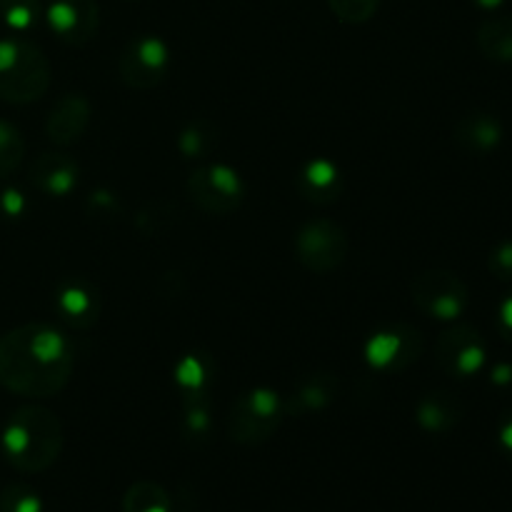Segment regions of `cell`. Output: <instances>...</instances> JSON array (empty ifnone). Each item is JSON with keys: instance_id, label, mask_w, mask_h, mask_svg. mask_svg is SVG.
<instances>
[{"instance_id": "obj_8", "label": "cell", "mask_w": 512, "mask_h": 512, "mask_svg": "<svg viewBox=\"0 0 512 512\" xmlns=\"http://www.w3.org/2000/svg\"><path fill=\"white\" fill-rule=\"evenodd\" d=\"M410 293L420 313L443 323H455L468 310V285L450 270H425L415 275Z\"/></svg>"}, {"instance_id": "obj_23", "label": "cell", "mask_w": 512, "mask_h": 512, "mask_svg": "<svg viewBox=\"0 0 512 512\" xmlns=\"http://www.w3.org/2000/svg\"><path fill=\"white\" fill-rule=\"evenodd\" d=\"M123 512H170V498L163 485L140 480L125 490Z\"/></svg>"}, {"instance_id": "obj_12", "label": "cell", "mask_w": 512, "mask_h": 512, "mask_svg": "<svg viewBox=\"0 0 512 512\" xmlns=\"http://www.w3.org/2000/svg\"><path fill=\"white\" fill-rule=\"evenodd\" d=\"M53 308L68 328L88 330L98 323L100 295L90 280L70 278L60 283L58 290H55Z\"/></svg>"}, {"instance_id": "obj_26", "label": "cell", "mask_w": 512, "mask_h": 512, "mask_svg": "<svg viewBox=\"0 0 512 512\" xmlns=\"http://www.w3.org/2000/svg\"><path fill=\"white\" fill-rule=\"evenodd\" d=\"M0 512H43V500L28 485L13 483L0 490Z\"/></svg>"}, {"instance_id": "obj_9", "label": "cell", "mask_w": 512, "mask_h": 512, "mask_svg": "<svg viewBox=\"0 0 512 512\" xmlns=\"http://www.w3.org/2000/svg\"><path fill=\"white\" fill-rule=\"evenodd\" d=\"M170 48L158 35H138L118 58V78L133 90H153L168 78Z\"/></svg>"}, {"instance_id": "obj_18", "label": "cell", "mask_w": 512, "mask_h": 512, "mask_svg": "<svg viewBox=\"0 0 512 512\" xmlns=\"http://www.w3.org/2000/svg\"><path fill=\"white\" fill-rule=\"evenodd\" d=\"M503 138L498 118L488 113H470L463 115L455 125V143L473 155H488L490 150L498 148Z\"/></svg>"}, {"instance_id": "obj_10", "label": "cell", "mask_w": 512, "mask_h": 512, "mask_svg": "<svg viewBox=\"0 0 512 512\" xmlns=\"http://www.w3.org/2000/svg\"><path fill=\"white\" fill-rule=\"evenodd\" d=\"M485 355V340L473 325H450L443 330L435 343V360H438L440 370L448 373L450 378H473L483 370Z\"/></svg>"}, {"instance_id": "obj_1", "label": "cell", "mask_w": 512, "mask_h": 512, "mask_svg": "<svg viewBox=\"0 0 512 512\" xmlns=\"http://www.w3.org/2000/svg\"><path fill=\"white\" fill-rule=\"evenodd\" d=\"M73 368V343L53 325L28 323L0 338V385L20 398H55Z\"/></svg>"}, {"instance_id": "obj_3", "label": "cell", "mask_w": 512, "mask_h": 512, "mask_svg": "<svg viewBox=\"0 0 512 512\" xmlns=\"http://www.w3.org/2000/svg\"><path fill=\"white\" fill-rule=\"evenodd\" d=\"M50 88V63L43 50L25 38L0 40V100L28 105Z\"/></svg>"}, {"instance_id": "obj_29", "label": "cell", "mask_w": 512, "mask_h": 512, "mask_svg": "<svg viewBox=\"0 0 512 512\" xmlns=\"http://www.w3.org/2000/svg\"><path fill=\"white\" fill-rule=\"evenodd\" d=\"M25 208H28V203H25V195L20 193V190L8 188L0 193V210H3V215H8V218H20V215L25 213Z\"/></svg>"}, {"instance_id": "obj_25", "label": "cell", "mask_w": 512, "mask_h": 512, "mask_svg": "<svg viewBox=\"0 0 512 512\" xmlns=\"http://www.w3.org/2000/svg\"><path fill=\"white\" fill-rule=\"evenodd\" d=\"M25 158L23 133L8 120H0V178L15 173Z\"/></svg>"}, {"instance_id": "obj_5", "label": "cell", "mask_w": 512, "mask_h": 512, "mask_svg": "<svg viewBox=\"0 0 512 512\" xmlns=\"http://www.w3.org/2000/svg\"><path fill=\"white\" fill-rule=\"evenodd\" d=\"M190 200L195 208L208 215H230L243 205L245 183L235 168L225 163L195 168L185 180Z\"/></svg>"}, {"instance_id": "obj_7", "label": "cell", "mask_w": 512, "mask_h": 512, "mask_svg": "<svg viewBox=\"0 0 512 512\" xmlns=\"http://www.w3.org/2000/svg\"><path fill=\"white\" fill-rule=\"evenodd\" d=\"M348 250L350 243L345 230L328 218L310 220L295 235V258L315 275H328L338 270L348 258Z\"/></svg>"}, {"instance_id": "obj_6", "label": "cell", "mask_w": 512, "mask_h": 512, "mask_svg": "<svg viewBox=\"0 0 512 512\" xmlns=\"http://www.w3.org/2000/svg\"><path fill=\"white\" fill-rule=\"evenodd\" d=\"M425 350L423 333L408 323H390L375 330L365 343V363L383 375H398L420 360Z\"/></svg>"}, {"instance_id": "obj_16", "label": "cell", "mask_w": 512, "mask_h": 512, "mask_svg": "<svg viewBox=\"0 0 512 512\" xmlns=\"http://www.w3.org/2000/svg\"><path fill=\"white\" fill-rule=\"evenodd\" d=\"M338 378L333 373H313L300 380L293 393L283 400L285 415H308L325 410L338 398Z\"/></svg>"}, {"instance_id": "obj_2", "label": "cell", "mask_w": 512, "mask_h": 512, "mask_svg": "<svg viewBox=\"0 0 512 512\" xmlns=\"http://www.w3.org/2000/svg\"><path fill=\"white\" fill-rule=\"evenodd\" d=\"M5 460L20 473H43L58 463L65 445L63 423L43 405H23L8 418L3 430Z\"/></svg>"}, {"instance_id": "obj_4", "label": "cell", "mask_w": 512, "mask_h": 512, "mask_svg": "<svg viewBox=\"0 0 512 512\" xmlns=\"http://www.w3.org/2000/svg\"><path fill=\"white\" fill-rule=\"evenodd\" d=\"M283 418V398L273 388H250L230 408L228 435L238 445H260L273 438Z\"/></svg>"}, {"instance_id": "obj_21", "label": "cell", "mask_w": 512, "mask_h": 512, "mask_svg": "<svg viewBox=\"0 0 512 512\" xmlns=\"http://www.w3.org/2000/svg\"><path fill=\"white\" fill-rule=\"evenodd\" d=\"M215 148H218V128L210 120H193V123L180 130L178 150L183 158H208Z\"/></svg>"}, {"instance_id": "obj_30", "label": "cell", "mask_w": 512, "mask_h": 512, "mask_svg": "<svg viewBox=\"0 0 512 512\" xmlns=\"http://www.w3.org/2000/svg\"><path fill=\"white\" fill-rule=\"evenodd\" d=\"M498 325H500V333H503V338H508L512 343V295L508 300H503V303H500Z\"/></svg>"}, {"instance_id": "obj_27", "label": "cell", "mask_w": 512, "mask_h": 512, "mask_svg": "<svg viewBox=\"0 0 512 512\" xmlns=\"http://www.w3.org/2000/svg\"><path fill=\"white\" fill-rule=\"evenodd\" d=\"M328 5L340 23L360 25L378 13L380 0H328Z\"/></svg>"}, {"instance_id": "obj_24", "label": "cell", "mask_w": 512, "mask_h": 512, "mask_svg": "<svg viewBox=\"0 0 512 512\" xmlns=\"http://www.w3.org/2000/svg\"><path fill=\"white\" fill-rule=\"evenodd\" d=\"M0 18L13 33H28L43 18L40 0H0Z\"/></svg>"}, {"instance_id": "obj_31", "label": "cell", "mask_w": 512, "mask_h": 512, "mask_svg": "<svg viewBox=\"0 0 512 512\" xmlns=\"http://www.w3.org/2000/svg\"><path fill=\"white\" fill-rule=\"evenodd\" d=\"M500 443H503V448L512 453V415L508 420L503 423V428H500Z\"/></svg>"}, {"instance_id": "obj_13", "label": "cell", "mask_w": 512, "mask_h": 512, "mask_svg": "<svg viewBox=\"0 0 512 512\" xmlns=\"http://www.w3.org/2000/svg\"><path fill=\"white\" fill-rule=\"evenodd\" d=\"M90 118H93L90 100L80 93H65L60 95L58 103L50 108L48 118H45V135L50 143L68 148L83 138Z\"/></svg>"}, {"instance_id": "obj_17", "label": "cell", "mask_w": 512, "mask_h": 512, "mask_svg": "<svg viewBox=\"0 0 512 512\" xmlns=\"http://www.w3.org/2000/svg\"><path fill=\"white\" fill-rule=\"evenodd\" d=\"M173 383L185 400L208 398L210 388L215 385V363L203 350H190L175 363Z\"/></svg>"}, {"instance_id": "obj_15", "label": "cell", "mask_w": 512, "mask_h": 512, "mask_svg": "<svg viewBox=\"0 0 512 512\" xmlns=\"http://www.w3.org/2000/svg\"><path fill=\"white\" fill-rule=\"evenodd\" d=\"M295 188L300 198L313 205H330L343 193V173L328 158H313L295 175Z\"/></svg>"}, {"instance_id": "obj_32", "label": "cell", "mask_w": 512, "mask_h": 512, "mask_svg": "<svg viewBox=\"0 0 512 512\" xmlns=\"http://www.w3.org/2000/svg\"><path fill=\"white\" fill-rule=\"evenodd\" d=\"M473 3L478 5V8H483V10H495V8H500L505 0H473Z\"/></svg>"}, {"instance_id": "obj_11", "label": "cell", "mask_w": 512, "mask_h": 512, "mask_svg": "<svg viewBox=\"0 0 512 512\" xmlns=\"http://www.w3.org/2000/svg\"><path fill=\"white\" fill-rule=\"evenodd\" d=\"M43 15L55 38L73 48H83L98 35L100 10L95 0H50Z\"/></svg>"}, {"instance_id": "obj_22", "label": "cell", "mask_w": 512, "mask_h": 512, "mask_svg": "<svg viewBox=\"0 0 512 512\" xmlns=\"http://www.w3.org/2000/svg\"><path fill=\"white\" fill-rule=\"evenodd\" d=\"M210 428H213V418H210L208 398L185 400L183 418H180V435H183L185 443L193 445V448L208 443Z\"/></svg>"}, {"instance_id": "obj_19", "label": "cell", "mask_w": 512, "mask_h": 512, "mask_svg": "<svg viewBox=\"0 0 512 512\" xmlns=\"http://www.w3.org/2000/svg\"><path fill=\"white\" fill-rule=\"evenodd\" d=\"M415 420L428 433H448L458 425L460 405L450 393H428L415 408Z\"/></svg>"}, {"instance_id": "obj_20", "label": "cell", "mask_w": 512, "mask_h": 512, "mask_svg": "<svg viewBox=\"0 0 512 512\" xmlns=\"http://www.w3.org/2000/svg\"><path fill=\"white\" fill-rule=\"evenodd\" d=\"M480 53L495 63H512V15H495L478 28Z\"/></svg>"}, {"instance_id": "obj_28", "label": "cell", "mask_w": 512, "mask_h": 512, "mask_svg": "<svg viewBox=\"0 0 512 512\" xmlns=\"http://www.w3.org/2000/svg\"><path fill=\"white\" fill-rule=\"evenodd\" d=\"M488 270L498 280H505V283H512V240H505L498 248L490 253L488 258Z\"/></svg>"}, {"instance_id": "obj_14", "label": "cell", "mask_w": 512, "mask_h": 512, "mask_svg": "<svg viewBox=\"0 0 512 512\" xmlns=\"http://www.w3.org/2000/svg\"><path fill=\"white\" fill-rule=\"evenodd\" d=\"M80 165L68 153H40L30 165V183L48 198H65L78 188Z\"/></svg>"}]
</instances>
